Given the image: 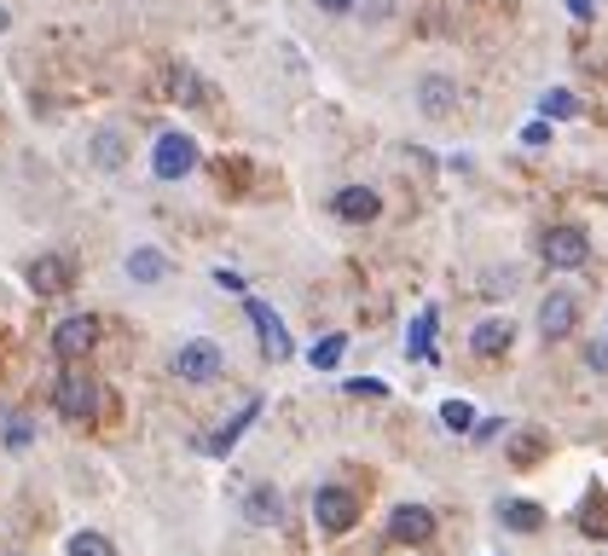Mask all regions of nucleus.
<instances>
[{"mask_svg": "<svg viewBox=\"0 0 608 556\" xmlns=\"http://www.w3.org/2000/svg\"><path fill=\"white\" fill-rule=\"evenodd\" d=\"M53 406L64 423H93L99 406H105V389H99V377L87 365H64L59 383H53Z\"/></svg>", "mask_w": 608, "mask_h": 556, "instance_id": "obj_1", "label": "nucleus"}, {"mask_svg": "<svg viewBox=\"0 0 608 556\" xmlns=\"http://www.w3.org/2000/svg\"><path fill=\"white\" fill-rule=\"evenodd\" d=\"M174 377H181V383H215V377L226 371V353L209 342V337H192V342H181L174 348Z\"/></svg>", "mask_w": 608, "mask_h": 556, "instance_id": "obj_2", "label": "nucleus"}, {"mask_svg": "<svg viewBox=\"0 0 608 556\" xmlns=\"http://www.w3.org/2000/svg\"><path fill=\"white\" fill-rule=\"evenodd\" d=\"M539 256H545V267H556V272L586 267V261H591V238H586V226H550V233L539 238Z\"/></svg>", "mask_w": 608, "mask_h": 556, "instance_id": "obj_3", "label": "nucleus"}, {"mask_svg": "<svg viewBox=\"0 0 608 556\" xmlns=\"http://www.w3.org/2000/svg\"><path fill=\"white\" fill-rule=\"evenodd\" d=\"M313 522L319 534H353V522H360V498L348 487H319L313 493Z\"/></svg>", "mask_w": 608, "mask_h": 556, "instance_id": "obj_4", "label": "nucleus"}, {"mask_svg": "<svg viewBox=\"0 0 608 556\" xmlns=\"http://www.w3.org/2000/svg\"><path fill=\"white\" fill-rule=\"evenodd\" d=\"M93 348H99V319H93V313H70V319L53 325V353H59L64 365L87 360Z\"/></svg>", "mask_w": 608, "mask_h": 556, "instance_id": "obj_5", "label": "nucleus"}, {"mask_svg": "<svg viewBox=\"0 0 608 556\" xmlns=\"http://www.w3.org/2000/svg\"><path fill=\"white\" fill-rule=\"evenodd\" d=\"M151 168H157V181H181V174L197 168V140L192 134H163L151 145Z\"/></svg>", "mask_w": 608, "mask_h": 556, "instance_id": "obj_6", "label": "nucleus"}, {"mask_svg": "<svg viewBox=\"0 0 608 556\" xmlns=\"http://www.w3.org/2000/svg\"><path fill=\"white\" fill-rule=\"evenodd\" d=\"M23 278H30V290H35V296H64V290L75 285V261L59 256V249H47V256L30 261V272H23Z\"/></svg>", "mask_w": 608, "mask_h": 556, "instance_id": "obj_7", "label": "nucleus"}, {"mask_svg": "<svg viewBox=\"0 0 608 556\" xmlns=\"http://www.w3.org/2000/svg\"><path fill=\"white\" fill-rule=\"evenodd\" d=\"M389 539L394 545H429V539H435V511H429V504H394Z\"/></svg>", "mask_w": 608, "mask_h": 556, "instance_id": "obj_8", "label": "nucleus"}, {"mask_svg": "<svg viewBox=\"0 0 608 556\" xmlns=\"http://www.w3.org/2000/svg\"><path fill=\"white\" fill-rule=\"evenodd\" d=\"M574 325H579V301H574L568 290H550V296L539 301V331H545V342L574 337Z\"/></svg>", "mask_w": 608, "mask_h": 556, "instance_id": "obj_9", "label": "nucleus"}, {"mask_svg": "<svg viewBox=\"0 0 608 556\" xmlns=\"http://www.w3.org/2000/svg\"><path fill=\"white\" fill-rule=\"evenodd\" d=\"M418 111L429 122H446L452 111H458V82H452V75H423L418 82Z\"/></svg>", "mask_w": 608, "mask_h": 556, "instance_id": "obj_10", "label": "nucleus"}, {"mask_svg": "<svg viewBox=\"0 0 608 556\" xmlns=\"http://www.w3.org/2000/svg\"><path fill=\"white\" fill-rule=\"evenodd\" d=\"M249 325H256L267 360H290V331H285V319H278L267 301H249Z\"/></svg>", "mask_w": 608, "mask_h": 556, "instance_id": "obj_11", "label": "nucleus"}, {"mask_svg": "<svg viewBox=\"0 0 608 556\" xmlns=\"http://www.w3.org/2000/svg\"><path fill=\"white\" fill-rule=\"evenodd\" d=\"M157 93L168 99V105H203V82H197V70H186V64H168L157 75Z\"/></svg>", "mask_w": 608, "mask_h": 556, "instance_id": "obj_12", "label": "nucleus"}, {"mask_svg": "<svg viewBox=\"0 0 608 556\" xmlns=\"http://www.w3.org/2000/svg\"><path fill=\"white\" fill-rule=\"evenodd\" d=\"M511 342H516V325H511V319H481L475 337H470V348L481 353V360H504V353H511Z\"/></svg>", "mask_w": 608, "mask_h": 556, "instance_id": "obj_13", "label": "nucleus"}, {"mask_svg": "<svg viewBox=\"0 0 608 556\" xmlns=\"http://www.w3.org/2000/svg\"><path fill=\"white\" fill-rule=\"evenodd\" d=\"M244 522L249 527H278V522H285V493H278V487H249Z\"/></svg>", "mask_w": 608, "mask_h": 556, "instance_id": "obj_14", "label": "nucleus"}, {"mask_svg": "<svg viewBox=\"0 0 608 556\" xmlns=\"http://www.w3.org/2000/svg\"><path fill=\"white\" fill-rule=\"evenodd\" d=\"M331 209H337L342 220H353V226H360V220H377V209H383V197H377L371 186H342V192L331 197Z\"/></svg>", "mask_w": 608, "mask_h": 556, "instance_id": "obj_15", "label": "nucleus"}, {"mask_svg": "<svg viewBox=\"0 0 608 556\" xmlns=\"http://www.w3.org/2000/svg\"><path fill=\"white\" fill-rule=\"evenodd\" d=\"M87 163H93V168H105V174L128 163V140H122V128H99L93 145H87Z\"/></svg>", "mask_w": 608, "mask_h": 556, "instance_id": "obj_16", "label": "nucleus"}, {"mask_svg": "<svg viewBox=\"0 0 608 556\" xmlns=\"http://www.w3.org/2000/svg\"><path fill=\"white\" fill-rule=\"evenodd\" d=\"M498 522L511 527V534H539L545 511H539V504H527V498H504V504H498Z\"/></svg>", "mask_w": 608, "mask_h": 556, "instance_id": "obj_17", "label": "nucleus"}, {"mask_svg": "<svg viewBox=\"0 0 608 556\" xmlns=\"http://www.w3.org/2000/svg\"><path fill=\"white\" fill-rule=\"evenodd\" d=\"M163 272H168L163 249H134V256H128V278H134V285H157Z\"/></svg>", "mask_w": 608, "mask_h": 556, "instance_id": "obj_18", "label": "nucleus"}, {"mask_svg": "<svg viewBox=\"0 0 608 556\" xmlns=\"http://www.w3.org/2000/svg\"><path fill=\"white\" fill-rule=\"evenodd\" d=\"M545 459V435L539 429H522V435H511V464L516 470H534Z\"/></svg>", "mask_w": 608, "mask_h": 556, "instance_id": "obj_19", "label": "nucleus"}, {"mask_svg": "<svg viewBox=\"0 0 608 556\" xmlns=\"http://www.w3.org/2000/svg\"><path fill=\"white\" fill-rule=\"evenodd\" d=\"M256 412H261V400H249V406H244V412H238V418H233V423H226L220 435L209 441V452H233V446H238V435H244L249 423H256Z\"/></svg>", "mask_w": 608, "mask_h": 556, "instance_id": "obj_20", "label": "nucleus"}, {"mask_svg": "<svg viewBox=\"0 0 608 556\" xmlns=\"http://www.w3.org/2000/svg\"><path fill=\"white\" fill-rule=\"evenodd\" d=\"M579 534H586V539H608V493H597L586 511H579Z\"/></svg>", "mask_w": 608, "mask_h": 556, "instance_id": "obj_21", "label": "nucleus"}, {"mask_svg": "<svg viewBox=\"0 0 608 556\" xmlns=\"http://www.w3.org/2000/svg\"><path fill=\"white\" fill-rule=\"evenodd\" d=\"M64 556H116V545L105 534H93V527H82V534H70Z\"/></svg>", "mask_w": 608, "mask_h": 556, "instance_id": "obj_22", "label": "nucleus"}, {"mask_svg": "<svg viewBox=\"0 0 608 556\" xmlns=\"http://www.w3.org/2000/svg\"><path fill=\"white\" fill-rule=\"evenodd\" d=\"M441 423L452 429V435H470V429H475V406H470V400H446V406H441Z\"/></svg>", "mask_w": 608, "mask_h": 556, "instance_id": "obj_23", "label": "nucleus"}, {"mask_svg": "<svg viewBox=\"0 0 608 556\" xmlns=\"http://www.w3.org/2000/svg\"><path fill=\"white\" fill-rule=\"evenodd\" d=\"M342 348H348V337H324V342H313V371H337V360H342Z\"/></svg>", "mask_w": 608, "mask_h": 556, "instance_id": "obj_24", "label": "nucleus"}, {"mask_svg": "<svg viewBox=\"0 0 608 556\" xmlns=\"http://www.w3.org/2000/svg\"><path fill=\"white\" fill-rule=\"evenodd\" d=\"M539 111H545V116H574V111H579V99H574L568 87H550V93L539 99Z\"/></svg>", "mask_w": 608, "mask_h": 556, "instance_id": "obj_25", "label": "nucleus"}, {"mask_svg": "<svg viewBox=\"0 0 608 556\" xmlns=\"http://www.w3.org/2000/svg\"><path fill=\"white\" fill-rule=\"evenodd\" d=\"M429 325H435V313H423V319H418V331L405 337V353H412V360H429Z\"/></svg>", "mask_w": 608, "mask_h": 556, "instance_id": "obj_26", "label": "nucleus"}, {"mask_svg": "<svg viewBox=\"0 0 608 556\" xmlns=\"http://www.w3.org/2000/svg\"><path fill=\"white\" fill-rule=\"evenodd\" d=\"M481 290H487V296H511V290H516V272H511V267H504V272L493 267L487 278H481Z\"/></svg>", "mask_w": 608, "mask_h": 556, "instance_id": "obj_27", "label": "nucleus"}, {"mask_svg": "<svg viewBox=\"0 0 608 556\" xmlns=\"http://www.w3.org/2000/svg\"><path fill=\"white\" fill-rule=\"evenodd\" d=\"M215 174H220V186H226V181L244 186V181H249V163H215Z\"/></svg>", "mask_w": 608, "mask_h": 556, "instance_id": "obj_28", "label": "nucleus"}, {"mask_svg": "<svg viewBox=\"0 0 608 556\" xmlns=\"http://www.w3.org/2000/svg\"><path fill=\"white\" fill-rule=\"evenodd\" d=\"M215 285H220V290H244V278H238L233 267H215Z\"/></svg>", "mask_w": 608, "mask_h": 556, "instance_id": "obj_29", "label": "nucleus"}, {"mask_svg": "<svg viewBox=\"0 0 608 556\" xmlns=\"http://www.w3.org/2000/svg\"><path fill=\"white\" fill-rule=\"evenodd\" d=\"M586 360H591V371H608V342H591Z\"/></svg>", "mask_w": 608, "mask_h": 556, "instance_id": "obj_30", "label": "nucleus"}, {"mask_svg": "<svg viewBox=\"0 0 608 556\" xmlns=\"http://www.w3.org/2000/svg\"><path fill=\"white\" fill-rule=\"evenodd\" d=\"M7 441H12V446H23V441H30V423H23V418H12V429H7Z\"/></svg>", "mask_w": 608, "mask_h": 556, "instance_id": "obj_31", "label": "nucleus"}, {"mask_svg": "<svg viewBox=\"0 0 608 556\" xmlns=\"http://www.w3.org/2000/svg\"><path fill=\"white\" fill-rule=\"evenodd\" d=\"M319 12H348V7H360V0H313Z\"/></svg>", "mask_w": 608, "mask_h": 556, "instance_id": "obj_32", "label": "nucleus"}, {"mask_svg": "<svg viewBox=\"0 0 608 556\" xmlns=\"http://www.w3.org/2000/svg\"><path fill=\"white\" fill-rule=\"evenodd\" d=\"M568 7H574V18H591V12H597L591 0H568Z\"/></svg>", "mask_w": 608, "mask_h": 556, "instance_id": "obj_33", "label": "nucleus"}, {"mask_svg": "<svg viewBox=\"0 0 608 556\" xmlns=\"http://www.w3.org/2000/svg\"><path fill=\"white\" fill-rule=\"evenodd\" d=\"M0 556H12V550H0Z\"/></svg>", "mask_w": 608, "mask_h": 556, "instance_id": "obj_34", "label": "nucleus"}]
</instances>
